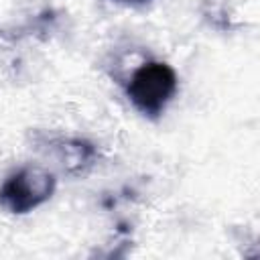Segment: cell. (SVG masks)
Instances as JSON below:
<instances>
[{"label":"cell","instance_id":"cell-1","mask_svg":"<svg viewBox=\"0 0 260 260\" xmlns=\"http://www.w3.org/2000/svg\"><path fill=\"white\" fill-rule=\"evenodd\" d=\"M177 87L179 79L171 65L162 61H146L132 73L126 93L140 114L154 120L165 112L167 104L177 93Z\"/></svg>","mask_w":260,"mask_h":260},{"label":"cell","instance_id":"cell-2","mask_svg":"<svg viewBox=\"0 0 260 260\" xmlns=\"http://www.w3.org/2000/svg\"><path fill=\"white\" fill-rule=\"evenodd\" d=\"M57 179L41 167H24L0 185V207L12 215H24L55 193Z\"/></svg>","mask_w":260,"mask_h":260},{"label":"cell","instance_id":"cell-3","mask_svg":"<svg viewBox=\"0 0 260 260\" xmlns=\"http://www.w3.org/2000/svg\"><path fill=\"white\" fill-rule=\"evenodd\" d=\"M49 144L57 150L59 160L63 162V169L75 175L83 173L98 158L95 146L83 138H55V140H49Z\"/></svg>","mask_w":260,"mask_h":260},{"label":"cell","instance_id":"cell-4","mask_svg":"<svg viewBox=\"0 0 260 260\" xmlns=\"http://www.w3.org/2000/svg\"><path fill=\"white\" fill-rule=\"evenodd\" d=\"M112 2L124 4V6H144V4H148L150 0H112Z\"/></svg>","mask_w":260,"mask_h":260}]
</instances>
